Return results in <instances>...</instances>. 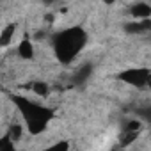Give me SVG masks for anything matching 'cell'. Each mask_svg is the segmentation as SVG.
I'll list each match as a JSON object with an SVG mask.
<instances>
[{
	"instance_id": "cell-1",
	"label": "cell",
	"mask_w": 151,
	"mask_h": 151,
	"mask_svg": "<svg viewBox=\"0 0 151 151\" xmlns=\"http://www.w3.org/2000/svg\"><path fill=\"white\" fill-rule=\"evenodd\" d=\"M18 34V25L16 23H9L4 29H0V48H9Z\"/></svg>"
},
{
	"instance_id": "cell-2",
	"label": "cell",
	"mask_w": 151,
	"mask_h": 151,
	"mask_svg": "<svg viewBox=\"0 0 151 151\" xmlns=\"http://www.w3.org/2000/svg\"><path fill=\"white\" fill-rule=\"evenodd\" d=\"M130 14L137 20V22H142V20H149V14H151V7L149 4L146 2H137L132 6L130 9Z\"/></svg>"
}]
</instances>
